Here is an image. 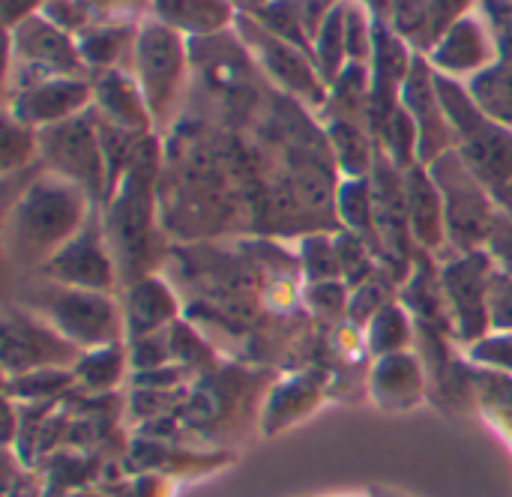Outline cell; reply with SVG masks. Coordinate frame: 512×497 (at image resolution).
I'll return each mask as SVG.
<instances>
[{"label": "cell", "mask_w": 512, "mask_h": 497, "mask_svg": "<svg viewBox=\"0 0 512 497\" xmlns=\"http://www.w3.org/2000/svg\"><path fill=\"white\" fill-rule=\"evenodd\" d=\"M435 87L456 135L453 150L489 192L495 207L512 219V129L486 117L459 78L435 72Z\"/></svg>", "instance_id": "1"}, {"label": "cell", "mask_w": 512, "mask_h": 497, "mask_svg": "<svg viewBox=\"0 0 512 497\" xmlns=\"http://www.w3.org/2000/svg\"><path fill=\"white\" fill-rule=\"evenodd\" d=\"M87 201L90 195L81 186L51 171L33 180L9 213V249L24 264L51 261L84 228Z\"/></svg>", "instance_id": "2"}, {"label": "cell", "mask_w": 512, "mask_h": 497, "mask_svg": "<svg viewBox=\"0 0 512 497\" xmlns=\"http://www.w3.org/2000/svg\"><path fill=\"white\" fill-rule=\"evenodd\" d=\"M435 186L444 198V216H447V243L465 255L486 249L492 228L501 216L489 192L480 186V180L468 171L462 156L456 150L444 153L432 165H426Z\"/></svg>", "instance_id": "3"}, {"label": "cell", "mask_w": 512, "mask_h": 497, "mask_svg": "<svg viewBox=\"0 0 512 497\" xmlns=\"http://www.w3.org/2000/svg\"><path fill=\"white\" fill-rule=\"evenodd\" d=\"M39 156L51 174L81 186L90 201L108 195V165L96 120L75 114L63 123L45 126L39 132Z\"/></svg>", "instance_id": "4"}, {"label": "cell", "mask_w": 512, "mask_h": 497, "mask_svg": "<svg viewBox=\"0 0 512 497\" xmlns=\"http://www.w3.org/2000/svg\"><path fill=\"white\" fill-rule=\"evenodd\" d=\"M144 144L135 147L132 168L123 180L117 201L105 219V237L123 261V276L144 273L150 264V198H147V171H144Z\"/></svg>", "instance_id": "5"}, {"label": "cell", "mask_w": 512, "mask_h": 497, "mask_svg": "<svg viewBox=\"0 0 512 497\" xmlns=\"http://www.w3.org/2000/svg\"><path fill=\"white\" fill-rule=\"evenodd\" d=\"M36 303L42 306L51 327L63 339L81 345H105L117 339L123 324L117 306L99 291H84L54 282L36 294Z\"/></svg>", "instance_id": "6"}, {"label": "cell", "mask_w": 512, "mask_h": 497, "mask_svg": "<svg viewBox=\"0 0 512 497\" xmlns=\"http://www.w3.org/2000/svg\"><path fill=\"white\" fill-rule=\"evenodd\" d=\"M495 276V261L486 249L456 255L441 270V291L447 297L453 327L462 342H480L489 330V285Z\"/></svg>", "instance_id": "7"}, {"label": "cell", "mask_w": 512, "mask_h": 497, "mask_svg": "<svg viewBox=\"0 0 512 497\" xmlns=\"http://www.w3.org/2000/svg\"><path fill=\"white\" fill-rule=\"evenodd\" d=\"M135 63H138V87L153 117H165L174 102L183 75V42L177 30L162 21H153L141 30L135 42Z\"/></svg>", "instance_id": "8"}, {"label": "cell", "mask_w": 512, "mask_h": 497, "mask_svg": "<svg viewBox=\"0 0 512 497\" xmlns=\"http://www.w3.org/2000/svg\"><path fill=\"white\" fill-rule=\"evenodd\" d=\"M402 108L411 114L414 126H417V156L420 165H432L435 159H441L444 153H450L456 147V135L453 126L444 114L438 87H435V69L429 63V57L414 54L411 60V72L402 84Z\"/></svg>", "instance_id": "9"}, {"label": "cell", "mask_w": 512, "mask_h": 497, "mask_svg": "<svg viewBox=\"0 0 512 497\" xmlns=\"http://www.w3.org/2000/svg\"><path fill=\"white\" fill-rule=\"evenodd\" d=\"M369 180H372V204H375V228L381 237V252H387L393 261H402L408 267L411 261L408 240L414 234L408 219L405 171L384 150H378Z\"/></svg>", "instance_id": "10"}, {"label": "cell", "mask_w": 512, "mask_h": 497, "mask_svg": "<svg viewBox=\"0 0 512 497\" xmlns=\"http://www.w3.org/2000/svg\"><path fill=\"white\" fill-rule=\"evenodd\" d=\"M45 276L57 285L84 288V291H111L114 285V261L105 249V237L93 216H87L84 228L51 258L45 261Z\"/></svg>", "instance_id": "11"}, {"label": "cell", "mask_w": 512, "mask_h": 497, "mask_svg": "<svg viewBox=\"0 0 512 497\" xmlns=\"http://www.w3.org/2000/svg\"><path fill=\"white\" fill-rule=\"evenodd\" d=\"M240 33L258 51V57L267 66V72L285 90H291V93H297V96H303L309 102H321L324 99V78H321L318 66L312 63V54H306L297 45L273 36L258 21H252V15L240 18Z\"/></svg>", "instance_id": "12"}, {"label": "cell", "mask_w": 512, "mask_h": 497, "mask_svg": "<svg viewBox=\"0 0 512 497\" xmlns=\"http://www.w3.org/2000/svg\"><path fill=\"white\" fill-rule=\"evenodd\" d=\"M12 48H15L18 60L30 72H36L42 81L60 78V75L78 78V72L84 66V57L72 45L69 33L39 15H30L18 27H12Z\"/></svg>", "instance_id": "13"}, {"label": "cell", "mask_w": 512, "mask_h": 497, "mask_svg": "<svg viewBox=\"0 0 512 497\" xmlns=\"http://www.w3.org/2000/svg\"><path fill=\"white\" fill-rule=\"evenodd\" d=\"M429 63L435 72L450 78H474L498 63V48L492 30L480 12L462 15L429 51Z\"/></svg>", "instance_id": "14"}, {"label": "cell", "mask_w": 512, "mask_h": 497, "mask_svg": "<svg viewBox=\"0 0 512 497\" xmlns=\"http://www.w3.org/2000/svg\"><path fill=\"white\" fill-rule=\"evenodd\" d=\"M90 102V87L81 78H45L27 84L12 99V117L24 126H54L81 114Z\"/></svg>", "instance_id": "15"}, {"label": "cell", "mask_w": 512, "mask_h": 497, "mask_svg": "<svg viewBox=\"0 0 512 497\" xmlns=\"http://www.w3.org/2000/svg\"><path fill=\"white\" fill-rule=\"evenodd\" d=\"M405 195H408V219H411L414 240L432 252L444 249L447 246L444 198L426 165H411L405 171Z\"/></svg>", "instance_id": "16"}, {"label": "cell", "mask_w": 512, "mask_h": 497, "mask_svg": "<svg viewBox=\"0 0 512 497\" xmlns=\"http://www.w3.org/2000/svg\"><path fill=\"white\" fill-rule=\"evenodd\" d=\"M6 366H18V369H33V366H45L51 360H66L72 345L54 330L45 327L27 315L9 312L6 315Z\"/></svg>", "instance_id": "17"}, {"label": "cell", "mask_w": 512, "mask_h": 497, "mask_svg": "<svg viewBox=\"0 0 512 497\" xmlns=\"http://www.w3.org/2000/svg\"><path fill=\"white\" fill-rule=\"evenodd\" d=\"M174 318V297L171 291L159 282V279H138L129 288L126 297V330H132L135 339L153 336L156 330H162L168 321Z\"/></svg>", "instance_id": "18"}, {"label": "cell", "mask_w": 512, "mask_h": 497, "mask_svg": "<svg viewBox=\"0 0 512 497\" xmlns=\"http://www.w3.org/2000/svg\"><path fill=\"white\" fill-rule=\"evenodd\" d=\"M96 102H99L102 114H105L114 126H120V129H126V132L144 129L147 120H150V108H147V102H144L141 87L132 84V81H129L126 75H120V72H105V75L99 78V84H96Z\"/></svg>", "instance_id": "19"}, {"label": "cell", "mask_w": 512, "mask_h": 497, "mask_svg": "<svg viewBox=\"0 0 512 497\" xmlns=\"http://www.w3.org/2000/svg\"><path fill=\"white\" fill-rule=\"evenodd\" d=\"M153 9L171 30L213 33L231 21L234 6L228 0H153Z\"/></svg>", "instance_id": "20"}, {"label": "cell", "mask_w": 512, "mask_h": 497, "mask_svg": "<svg viewBox=\"0 0 512 497\" xmlns=\"http://www.w3.org/2000/svg\"><path fill=\"white\" fill-rule=\"evenodd\" d=\"M327 135H330V141H333L339 168H342L351 180H354V177H369V174H372V165H375L378 150L372 147V138H369V132H366L363 123L333 117L330 126H327Z\"/></svg>", "instance_id": "21"}, {"label": "cell", "mask_w": 512, "mask_h": 497, "mask_svg": "<svg viewBox=\"0 0 512 497\" xmlns=\"http://www.w3.org/2000/svg\"><path fill=\"white\" fill-rule=\"evenodd\" d=\"M468 90L486 117L512 129V63L498 60L486 72L474 75L468 81Z\"/></svg>", "instance_id": "22"}, {"label": "cell", "mask_w": 512, "mask_h": 497, "mask_svg": "<svg viewBox=\"0 0 512 497\" xmlns=\"http://www.w3.org/2000/svg\"><path fill=\"white\" fill-rule=\"evenodd\" d=\"M339 213L351 234L363 237L369 249H381V237L375 228V204H372V180L354 177L339 189Z\"/></svg>", "instance_id": "23"}, {"label": "cell", "mask_w": 512, "mask_h": 497, "mask_svg": "<svg viewBox=\"0 0 512 497\" xmlns=\"http://www.w3.org/2000/svg\"><path fill=\"white\" fill-rule=\"evenodd\" d=\"M312 54H315V66L327 84H333L351 63L348 45H345V3H339L321 24L318 36L312 39Z\"/></svg>", "instance_id": "24"}, {"label": "cell", "mask_w": 512, "mask_h": 497, "mask_svg": "<svg viewBox=\"0 0 512 497\" xmlns=\"http://www.w3.org/2000/svg\"><path fill=\"white\" fill-rule=\"evenodd\" d=\"M264 30H270L273 36L297 45L300 51L312 54V39L303 27V18H300V9H297V0H273L267 9H261L258 15H252Z\"/></svg>", "instance_id": "25"}, {"label": "cell", "mask_w": 512, "mask_h": 497, "mask_svg": "<svg viewBox=\"0 0 512 497\" xmlns=\"http://www.w3.org/2000/svg\"><path fill=\"white\" fill-rule=\"evenodd\" d=\"M369 342L375 348V354H399V348L408 342V318L399 306L387 303L369 324Z\"/></svg>", "instance_id": "26"}, {"label": "cell", "mask_w": 512, "mask_h": 497, "mask_svg": "<svg viewBox=\"0 0 512 497\" xmlns=\"http://www.w3.org/2000/svg\"><path fill=\"white\" fill-rule=\"evenodd\" d=\"M345 45L351 63H363L375 51V24H369V12L360 0H345Z\"/></svg>", "instance_id": "27"}, {"label": "cell", "mask_w": 512, "mask_h": 497, "mask_svg": "<svg viewBox=\"0 0 512 497\" xmlns=\"http://www.w3.org/2000/svg\"><path fill=\"white\" fill-rule=\"evenodd\" d=\"M474 0H420L423 21H426V36H423V51H432L435 42L462 18L468 15Z\"/></svg>", "instance_id": "28"}, {"label": "cell", "mask_w": 512, "mask_h": 497, "mask_svg": "<svg viewBox=\"0 0 512 497\" xmlns=\"http://www.w3.org/2000/svg\"><path fill=\"white\" fill-rule=\"evenodd\" d=\"M336 240V255H339V270L348 282L354 285H363L369 270H372V261H369V243L357 234H339L333 237Z\"/></svg>", "instance_id": "29"}, {"label": "cell", "mask_w": 512, "mask_h": 497, "mask_svg": "<svg viewBox=\"0 0 512 497\" xmlns=\"http://www.w3.org/2000/svg\"><path fill=\"white\" fill-rule=\"evenodd\" d=\"M39 150V135L30 132V126L18 123L12 114L6 117V132H3V168H24L30 156Z\"/></svg>", "instance_id": "30"}, {"label": "cell", "mask_w": 512, "mask_h": 497, "mask_svg": "<svg viewBox=\"0 0 512 497\" xmlns=\"http://www.w3.org/2000/svg\"><path fill=\"white\" fill-rule=\"evenodd\" d=\"M477 3H480V15L492 30L498 60L512 63V0H477Z\"/></svg>", "instance_id": "31"}, {"label": "cell", "mask_w": 512, "mask_h": 497, "mask_svg": "<svg viewBox=\"0 0 512 497\" xmlns=\"http://www.w3.org/2000/svg\"><path fill=\"white\" fill-rule=\"evenodd\" d=\"M306 276L312 279V285L336 282V276H342L339 255H336V240H327V237L306 240Z\"/></svg>", "instance_id": "32"}, {"label": "cell", "mask_w": 512, "mask_h": 497, "mask_svg": "<svg viewBox=\"0 0 512 497\" xmlns=\"http://www.w3.org/2000/svg\"><path fill=\"white\" fill-rule=\"evenodd\" d=\"M126 30H93L78 42V51L93 66H111L117 54L123 51Z\"/></svg>", "instance_id": "33"}, {"label": "cell", "mask_w": 512, "mask_h": 497, "mask_svg": "<svg viewBox=\"0 0 512 497\" xmlns=\"http://www.w3.org/2000/svg\"><path fill=\"white\" fill-rule=\"evenodd\" d=\"M489 321L492 330L512 333V279L501 270H495L489 285Z\"/></svg>", "instance_id": "34"}, {"label": "cell", "mask_w": 512, "mask_h": 497, "mask_svg": "<svg viewBox=\"0 0 512 497\" xmlns=\"http://www.w3.org/2000/svg\"><path fill=\"white\" fill-rule=\"evenodd\" d=\"M486 252L492 255L495 267L512 279V219H507L504 213L498 216V222L492 228V237L486 243Z\"/></svg>", "instance_id": "35"}, {"label": "cell", "mask_w": 512, "mask_h": 497, "mask_svg": "<svg viewBox=\"0 0 512 497\" xmlns=\"http://www.w3.org/2000/svg\"><path fill=\"white\" fill-rule=\"evenodd\" d=\"M120 369V357L117 351H96L87 360H81V378H87L90 384H111L117 378Z\"/></svg>", "instance_id": "36"}, {"label": "cell", "mask_w": 512, "mask_h": 497, "mask_svg": "<svg viewBox=\"0 0 512 497\" xmlns=\"http://www.w3.org/2000/svg\"><path fill=\"white\" fill-rule=\"evenodd\" d=\"M45 18L60 30H75L87 18V6L81 0H45Z\"/></svg>", "instance_id": "37"}, {"label": "cell", "mask_w": 512, "mask_h": 497, "mask_svg": "<svg viewBox=\"0 0 512 497\" xmlns=\"http://www.w3.org/2000/svg\"><path fill=\"white\" fill-rule=\"evenodd\" d=\"M348 306H351V318H354L357 324H363V321H372L387 303H384V297H381V291H378L375 285L363 282L360 291L354 294V300H351Z\"/></svg>", "instance_id": "38"}, {"label": "cell", "mask_w": 512, "mask_h": 497, "mask_svg": "<svg viewBox=\"0 0 512 497\" xmlns=\"http://www.w3.org/2000/svg\"><path fill=\"white\" fill-rule=\"evenodd\" d=\"M342 0H297V9H300V18H303V27L309 33V39L318 36L321 24L327 21V15L339 6Z\"/></svg>", "instance_id": "39"}, {"label": "cell", "mask_w": 512, "mask_h": 497, "mask_svg": "<svg viewBox=\"0 0 512 497\" xmlns=\"http://www.w3.org/2000/svg\"><path fill=\"white\" fill-rule=\"evenodd\" d=\"M477 357H480V360H486V363H498V366H507V369H512V333H507V336H498V339L477 342Z\"/></svg>", "instance_id": "40"}, {"label": "cell", "mask_w": 512, "mask_h": 497, "mask_svg": "<svg viewBox=\"0 0 512 497\" xmlns=\"http://www.w3.org/2000/svg\"><path fill=\"white\" fill-rule=\"evenodd\" d=\"M312 300L324 312H339L345 306V291L339 282H318V285H312Z\"/></svg>", "instance_id": "41"}, {"label": "cell", "mask_w": 512, "mask_h": 497, "mask_svg": "<svg viewBox=\"0 0 512 497\" xmlns=\"http://www.w3.org/2000/svg\"><path fill=\"white\" fill-rule=\"evenodd\" d=\"M39 0H3V15H6V24L9 27H18L24 18L33 15V6Z\"/></svg>", "instance_id": "42"}, {"label": "cell", "mask_w": 512, "mask_h": 497, "mask_svg": "<svg viewBox=\"0 0 512 497\" xmlns=\"http://www.w3.org/2000/svg\"><path fill=\"white\" fill-rule=\"evenodd\" d=\"M231 6H237V9H243L246 15H258L261 9H267L273 0H228Z\"/></svg>", "instance_id": "43"}, {"label": "cell", "mask_w": 512, "mask_h": 497, "mask_svg": "<svg viewBox=\"0 0 512 497\" xmlns=\"http://www.w3.org/2000/svg\"><path fill=\"white\" fill-rule=\"evenodd\" d=\"M366 9H372L375 15H378V21H384V12L390 9V0H360Z\"/></svg>", "instance_id": "44"}]
</instances>
